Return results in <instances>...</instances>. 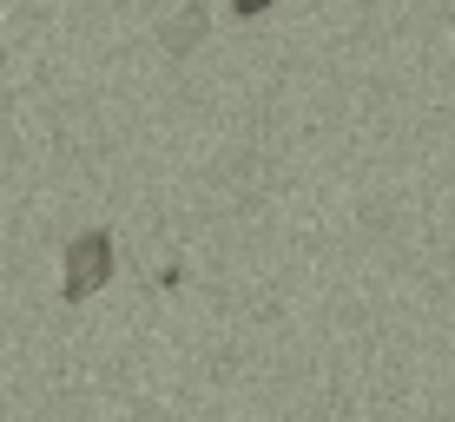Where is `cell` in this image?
Returning <instances> with one entry per match:
<instances>
[{
	"label": "cell",
	"instance_id": "6da1fadb",
	"mask_svg": "<svg viewBox=\"0 0 455 422\" xmlns=\"http://www.w3.org/2000/svg\"><path fill=\"white\" fill-rule=\"evenodd\" d=\"M106 284H113V231H80L67 244V284H60V297L80 304V297L106 291Z\"/></svg>",
	"mask_w": 455,
	"mask_h": 422
},
{
	"label": "cell",
	"instance_id": "7a4b0ae2",
	"mask_svg": "<svg viewBox=\"0 0 455 422\" xmlns=\"http://www.w3.org/2000/svg\"><path fill=\"white\" fill-rule=\"evenodd\" d=\"M159 40H165V53H192V46L205 40V7H185L179 20H165Z\"/></svg>",
	"mask_w": 455,
	"mask_h": 422
},
{
	"label": "cell",
	"instance_id": "3957f363",
	"mask_svg": "<svg viewBox=\"0 0 455 422\" xmlns=\"http://www.w3.org/2000/svg\"><path fill=\"white\" fill-rule=\"evenodd\" d=\"M231 7H238L244 20H258V13H271V0H231Z\"/></svg>",
	"mask_w": 455,
	"mask_h": 422
}]
</instances>
